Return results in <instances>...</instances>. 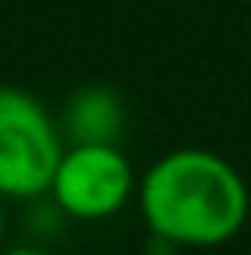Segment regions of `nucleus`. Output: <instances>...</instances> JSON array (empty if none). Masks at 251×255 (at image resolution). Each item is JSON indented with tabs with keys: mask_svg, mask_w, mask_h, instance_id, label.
I'll list each match as a JSON object with an SVG mask.
<instances>
[{
	"mask_svg": "<svg viewBox=\"0 0 251 255\" xmlns=\"http://www.w3.org/2000/svg\"><path fill=\"white\" fill-rule=\"evenodd\" d=\"M138 207L152 231L175 249H217L248 224L251 193L234 162L210 148H172L138 179Z\"/></svg>",
	"mask_w": 251,
	"mask_h": 255,
	"instance_id": "f257e3e1",
	"label": "nucleus"
},
{
	"mask_svg": "<svg viewBox=\"0 0 251 255\" xmlns=\"http://www.w3.org/2000/svg\"><path fill=\"white\" fill-rule=\"evenodd\" d=\"M62 148L66 138L59 118L24 86L0 83V197H45Z\"/></svg>",
	"mask_w": 251,
	"mask_h": 255,
	"instance_id": "f03ea898",
	"label": "nucleus"
},
{
	"mask_svg": "<svg viewBox=\"0 0 251 255\" xmlns=\"http://www.w3.org/2000/svg\"><path fill=\"white\" fill-rule=\"evenodd\" d=\"M138 193V172L117 141H66L48 197L73 221L117 217Z\"/></svg>",
	"mask_w": 251,
	"mask_h": 255,
	"instance_id": "7ed1b4c3",
	"label": "nucleus"
},
{
	"mask_svg": "<svg viewBox=\"0 0 251 255\" xmlns=\"http://www.w3.org/2000/svg\"><path fill=\"white\" fill-rule=\"evenodd\" d=\"M127 125L124 100L110 86H80L62 107V138L66 141H121Z\"/></svg>",
	"mask_w": 251,
	"mask_h": 255,
	"instance_id": "20e7f679",
	"label": "nucleus"
},
{
	"mask_svg": "<svg viewBox=\"0 0 251 255\" xmlns=\"http://www.w3.org/2000/svg\"><path fill=\"white\" fill-rule=\"evenodd\" d=\"M3 255H48L45 249H35V245H17V249H7Z\"/></svg>",
	"mask_w": 251,
	"mask_h": 255,
	"instance_id": "39448f33",
	"label": "nucleus"
},
{
	"mask_svg": "<svg viewBox=\"0 0 251 255\" xmlns=\"http://www.w3.org/2000/svg\"><path fill=\"white\" fill-rule=\"evenodd\" d=\"M3 204H7V200L0 197V238H3V224H7V211H3Z\"/></svg>",
	"mask_w": 251,
	"mask_h": 255,
	"instance_id": "423d86ee",
	"label": "nucleus"
}]
</instances>
